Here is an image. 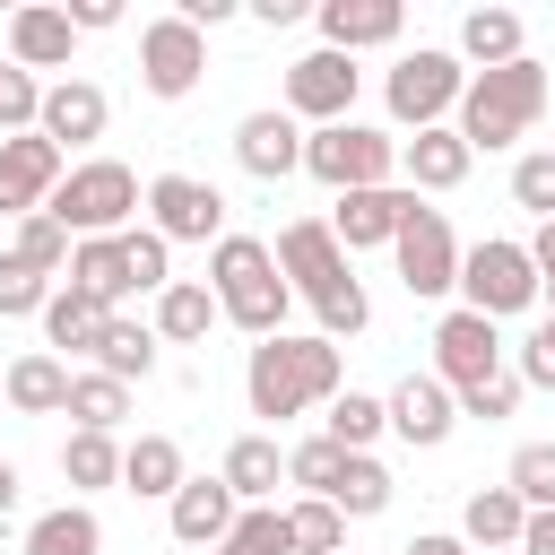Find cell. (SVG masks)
I'll return each mask as SVG.
<instances>
[{"label": "cell", "mask_w": 555, "mask_h": 555, "mask_svg": "<svg viewBox=\"0 0 555 555\" xmlns=\"http://www.w3.org/2000/svg\"><path fill=\"white\" fill-rule=\"evenodd\" d=\"M17 494H26V477H17V460H0V520L17 512Z\"/></svg>", "instance_id": "54"}, {"label": "cell", "mask_w": 555, "mask_h": 555, "mask_svg": "<svg viewBox=\"0 0 555 555\" xmlns=\"http://www.w3.org/2000/svg\"><path fill=\"white\" fill-rule=\"evenodd\" d=\"M61 182H69V156H61L43 130L0 139V217H35V208H52Z\"/></svg>", "instance_id": "14"}, {"label": "cell", "mask_w": 555, "mask_h": 555, "mask_svg": "<svg viewBox=\"0 0 555 555\" xmlns=\"http://www.w3.org/2000/svg\"><path fill=\"white\" fill-rule=\"evenodd\" d=\"M512 208H529L538 225H555V147H529L512 165Z\"/></svg>", "instance_id": "43"}, {"label": "cell", "mask_w": 555, "mask_h": 555, "mask_svg": "<svg viewBox=\"0 0 555 555\" xmlns=\"http://www.w3.org/2000/svg\"><path fill=\"white\" fill-rule=\"evenodd\" d=\"M312 17H321V43L347 52V61H356V52H382V43L408 35V9H399V0H321Z\"/></svg>", "instance_id": "19"}, {"label": "cell", "mask_w": 555, "mask_h": 555, "mask_svg": "<svg viewBox=\"0 0 555 555\" xmlns=\"http://www.w3.org/2000/svg\"><path fill=\"white\" fill-rule=\"evenodd\" d=\"M503 486H512L529 512H555V442H520L512 468H503Z\"/></svg>", "instance_id": "42"}, {"label": "cell", "mask_w": 555, "mask_h": 555, "mask_svg": "<svg viewBox=\"0 0 555 555\" xmlns=\"http://www.w3.org/2000/svg\"><path fill=\"white\" fill-rule=\"evenodd\" d=\"M104 121H113V95H104L95 78H52V87H43V121H35V130H43L61 156H69V147H95Z\"/></svg>", "instance_id": "18"}, {"label": "cell", "mask_w": 555, "mask_h": 555, "mask_svg": "<svg viewBox=\"0 0 555 555\" xmlns=\"http://www.w3.org/2000/svg\"><path fill=\"white\" fill-rule=\"evenodd\" d=\"M269 251H278L286 286L312 304V321H321V338H330V347H338V338H356V330L373 321V295H364V278L347 269V243L330 234V217H295Z\"/></svg>", "instance_id": "1"}, {"label": "cell", "mask_w": 555, "mask_h": 555, "mask_svg": "<svg viewBox=\"0 0 555 555\" xmlns=\"http://www.w3.org/2000/svg\"><path fill=\"white\" fill-rule=\"evenodd\" d=\"M165 520H173V538H182V546H199V555H208V546H225V538H234L243 503H234V486H225V477H191V486L165 503Z\"/></svg>", "instance_id": "22"}, {"label": "cell", "mask_w": 555, "mask_h": 555, "mask_svg": "<svg viewBox=\"0 0 555 555\" xmlns=\"http://www.w3.org/2000/svg\"><path fill=\"white\" fill-rule=\"evenodd\" d=\"M208 295H217V312L260 347V338H278L286 330V304H295V286H286V269H278V251L260 243V234H225L217 251H208Z\"/></svg>", "instance_id": "4"}, {"label": "cell", "mask_w": 555, "mask_h": 555, "mask_svg": "<svg viewBox=\"0 0 555 555\" xmlns=\"http://www.w3.org/2000/svg\"><path fill=\"white\" fill-rule=\"evenodd\" d=\"M520 555H555V512H529V529H520Z\"/></svg>", "instance_id": "50"}, {"label": "cell", "mask_w": 555, "mask_h": 555, "mask_svg": "<svg viewBox=\"0 0 555 555\" xmlns=\"http://www.w3.org/2000/svg\"><path fill=\"white\" fill-rule=\"evenodd\" d=\"M234 165L251 173V182H286V173H304V121L278 104V113H243L234 121Z\"/></svg>", "instance_id": "16"}, {"label": "cell", "mask_w": 555, "mask_h": 555, "mask_svg": "<svg viewBox=\"0 0 555 555\" xmlns=\"http://www.w3.org/2000/svg\"><path fill=\"white\" fill-rule=\"evenodd\" d=\"M347 390V356L312 330V338H295V330H278V338H260L251 356H243V399H251V416H269V425H286V416H304V408H330Z\"/></svg>", "instance_id": "2"}, {"label": "cell", "mask_w": 555, "mask_h": 555, "mask_svg": "<svg viewBox=\"0 0 555 555\" xmlns=\"http://www.w3.org/2000/svg\"><path fill=\"white\" fill-rule=\"evenodd\" d=\"M0 408H9V399H0Z\"/></svg>", "instance_id": "57"}, {"label": "cell", "mask_w": 555, "mask_h": 555, "mask_svg": "<svg viewBox=\"0 0 555 555\" xmlns=\"http://www.w3.org/2000/svg\"><path fill=\"white\" fill-rule=\"evenodd\" d=\"M147 225L165 234V243H225V199H217V182H199V173H156L147 182Z\"/></svg>", "instance_id": "13"}, {"label": "cell", "mask_w": 555, "mask_h": 555, "mask_svg": "<svg viewBox=\"0 0 555 555\" xmlns=\"http://www.w3.org/2000/svg\"><path fill=\"white\" fill-rule=\"evenodd\" d=\"M460 304L486 312V321L529 312V304H538V260H529V243H512V234L468 243V260H460Z\"/></svg>", "instance_id": "8"}, {"label": "cell", "mask_w": 555, "mask_h": 555, "mask_svg": "<svg viewBox=\"0 0 555 555\" xmlns=\"http://www.w3.org/2000/svg\"><path fill=\"white\" fill-rule=\"evenodd\" d=\"M156 347H165L156 321H121V312H113L104 338H95V373H113V382H147V373H156Z\"/></svg>", "instance_id": "31"}, {"label": "cell", "mask_w": 555, "mask_h": 555, "mask_svg": "<svg viewBox=\"0 0 555 555\" xmlns=\"http://www.w3.org/2000/svg\"><path fill=\"white\" fill-rule=\"evenodd\" d=\"M468 165H477V147L442 121V130H416V139H399V182L425 199V191H460L468 182Z\"/></svg>", "instance_id": "21"}, {"label": "cell", "mask_w": 555, "mask_h": 555, "mask_svg": "<svg viewBox=\"0 0 555 555\" xmlns=\"http://www.w3.org/2000/svg\"><path fill=\"white\" fill-rule=\"evenodd\" d=\"M52 286H61V278H43V269H26L17 251H0V321H43Z\"/></svg>", "instance_id": "40"}, {"label": "cell", "mask_w": 555, "mask_h": 555, "mask_svg": "<svg viewBox=\"0 0 555 555\" xmlns=\"http://www.w3.org/2000/svg\"><path fill=\"white\" fill-rule=\"evenodd\" d=\"M139 208H147V182H139L121 156H78L43 217H52L69 243H95V234H130V225H139Z\"/></svg>", "instance_id": "5"}, {"label": "cell", "mask_w": 555, "mask_h": 555, "mask_svg": "<svg viewBox=\"0 0 555 555\" xmlns=\"http://www.w3.org/2000/svg\"><path fill=\"white\" fill-rule=\"evenodd\" d=\"M399 555H468V538H451V529H425V538H408Z\"/></svg>", "instance_id": "51"}, {"label": "cell", "mask_w": 555, "mask_h": 555, "mask_svg": "<svg viewBox=\"0 0 555 555\" xmlns=\"http://www.w3.org/2000/svg\"><path fill=\"white\" fill-rule=\"evenodd\" d=\"M35 121H43V78L17 69V61H0V139H17Z\"/></svg>", "instance_id": "44"}, {"label": "cell", "mask_w": 555, "mask_h": 555, "mask_svg": "<svg viewBox=\"0 0 555 555\" xmlns=\"http://www.w3.org/2000/svg\"><path fill=\"white\" fill-rule=\"evenodd\" d=\"M390 494H399V486H390V468H382L373 451H347V468H338V486H330L321 503H338L347 520H373V512H390Z\"/></svg>", "instance_id": "35"}, {"label": "cell", "mask_w": 555, "mask_h": 555, "mask_svg": "<svg viewBox=\"0 0 555 555\" xmlns=\"http://www.w3.org/2000/svg\"><path fill=\"white\" fill-rule=\"evenodd\" d=\"M121 260H130V286H139V295H165V286H173V243H165L156 225H130V234H121Z\"/></svg>", "instance_id": "41"}, {"label": "cell", "mask_w": 555, "mask_h": 555, "mask_svg": "<svg viewBox=\"0 0 555 555\" xmlns=\"http://www.w3.org/2000/svg\"><path fill=\"white\" fill-rule=\"evenodd\" d=\"M494 373H503V321L451 304V312L434 321V382H451V399H460V390H477V382H494Z\"/></svg>", "instance_id": "11"}, {"label": "cell", "mask_w": 555, "mask_h": 555, "mask_svg": "<svg viewBox=\"0 0 555 555\" xmlns=\"http://www.w3.org/2000/svg\"><path fill=\"white\" fill-rule=\"evenodd\" d=\"M286 529H295V555H338V546H347V512L321 503V494L286 503Z\"/></svg>", "instance_id": "38"}, {"label": "cell", "mask_w": 555, "mask_h": 555, "mask_svg": "<svg viewBox=\"0 0 555 555\" xmlns=\"http://www.w3.org/2000/svg\"><path fill=\"white\" fill-rule=\"evenodd\" d=\"M529 43H520V9H468L460 17V61H468V78L477 69H503V61H520Z\"/></svg>", "instance_id": "28"}, {"label": "cell", "mask_w": 555, "mask_h": 555, "mask_svg": "<svg viewBox=\"0 0 555 555\" xmlns=\"http://www.w3.org/2000/svg\"><path fill=\"white\" fill-rule=\"evenodd\" d=\"M546 95H555V78H546V61H503V69H477L468 78V95H460V113H451V130L477 147V156H494V147H520L538 121H546Z\"/></svg>", "instance_id": "3"}, {"label": "cell", "mask_w": 555, "mask_h": 555, "mask_svg": "<svg viewBox=\"0 0 555 555\" xmlns=\"http://www.w3.org/2000/svg\"><path fill=\"white\" fill-rule=\"evenodd\" d=\"M61 477H69V503L121 486V442H113V434H69V442H61Z\"/></svg>", "instance_id": "34"}, {"label": "cell", "mask_w": 555, "mask_h": 555, "mask_svg": "<svg viewBox=\"0 0 555 555\" xmlns=\"http://www.w3.org/2000/svg\"><path fill=\"white\" fill-rule=\"evenodd\" d=\"M9 251H17L26 269H43V278H69V251H78V243H69V234H61V225H52L43 208H35V217H17Z\"/></svg>", "instance_id": "37"}, {"label": "cell", "mask_w": 555, "mask_h": 555, "mask_svg": "<svg viewBox=\"0 0 555 555\" xmlns=\"http://www.w3.org/2000/svg\"><path fill=\"white\" fill-rule=\"evenodd\" d=\"M69 52H78V26H69L61 0L9 9V61H17V69H69Z\"/></svg>", "instance_id": "20"}, {"label": "cell", "mask_w": 555, "mask_h": 555, "mask_svg": "<svg viewBox=\"0 0 555 555\" xmlns=\"http://www.w3.org/2000/svg\"><path fill=\"white\" fill-rule=\"evenodd\" d=\"M512 408H520V373H494V382L460 390V416H477V425H503Z\"/></svg>", "instance_id": "46"}, {"label": "cell", "mask_w": 555, "mask_h": 555, "mask_svg": "<svg viewBox=\"0 0 555 555\" xmlns=\"http://www.w3.org/2000/svg\"><path fill=\"white\" fill-rule=\"evenodd\" d=\"M217 321H225V312H217L208 278H173V286L156 295V338H165V347H199Z\"/></svg>", "instance_id": "26"}, {"label": "cell", "mask_w": 555, "mask_h": 555, "mask_svg": "<svg viewBox=\"0 0 555 555\" xmlns=\"http://www.w3.org/2000/svg\"><path fill=\"white\" fill-rule=\"evenodd\" d=\"M217 477L234 486V503H278V486H286V451H278V434H234Z\"/></svg>", "instance_id": "25"}, {"label": "cell", "mask_w": 555, "mask_h": 555, "mask_svg": "<svg viewBox=\"0 0 555 555\" xmlns=\"http://www.w3.org/2000/svg\"><path fill=\"white\" fill-rule=\"evenodd\" d=\"M208 555H225V546H208Z\"/></svg>", "instance_id": "55"}, {"label": "cell", "mask_w": 555, "mask_h": 555, "mask_svg": "<svg viewBox=\"0 0 555 555\" xmlns=\"http://www.w3.org/2000/svg\"><path fill=\"white\" fill-rule=\"evenodd\" d=\"M356 87H364V69H356L347 52H330V43H312V52L286 69V113H295V121H312V130L356 121Z\"/></svg>", "instance_id": "12"}, {"label": "cell", "mask_w": 555, "mask_h": 555, "mask_svg": "<svg viewBox=\"0 0 555 555\" xmlns=\"http://www.w3.org/2000/svg\"><path fill=\"white\" fill-rule=\"evenodd\" d=\"M520 529H529V503L512 486H477L468 512H460V538L468 546H520Z\"/></svg>", "instance_id": "33"}, {"label": "cell", "mask_w": 555, "mask_h": 555, "mask_svg": "<svg viewBox=\"0 0 555 555\" xmlns=\"http://www.w3.org/2000/svg\"><path fill=\"white\" fill-rule=\"evenodd\" d=\"M199 78H208V35H199L191 17H173V9L147 17V26H139V87H147L156 104H182Z\"/></svg>", "instance_id": "9"}, {"label": "cell", "mask_w": 555, "mask_h": 555, "mask_svg": "<svg viewBox=\"0 0 555 555\" xmlns=\"http://www.w3.org/2000/svg\"><path fill=\"white\" fill-rule=\"evenodd\" d=\"M390 434L408 442V451H434V442H451V425H460V399H451V382H434V373H408V382H390Z\"/></svg>", "instance_id": "17"}, {"label": "cell", "mask_w": 555, "mask_h": 555, "mask_svg": "<svg viewBox=\"0 0 555 555\" xmlns=\"http://www.w3.org/2000/svg\"><path fill=\"white\" fill-rule=\"evenodd\" d=\"M0 399H9L17 416H69V364H61L52 347H26V356L0 373Z\"/></svg>", "instance_id": "23"}, {"label": "cell", "mask_w": 555, "mask_h": 555, "mask_svg": "<svg viewBox=\"0 0 555 555\" xmlns=\"http://www.w3.org/2000/svg\"><path fill=\"white\" fill-rule=\"evenodd\" d=\"M520 390H555V312L520 338Z\"/></svg>", "instance_id": "47"}, {"label": "cell", "mask_w": 555, "mask_h": 555, "mask_svg": "<svg viewBox=\"0 0 555 555\" xmlns=\"http://www.w3.org/2000/svg\"><path fill=\"white\" fill-rule=\"evenodd\" d=\"M104 321H113V304H95V295H78V286H52V304H43V347H69V356H95V338H104Z\"/></svg>", "instance_id": "30"}, {"label": "cell", "mask_w": 555, "mask_h": 555, "mask_svg": "<svg viewBox=\"0 0 555 555\" xmlns=\"http://www.w3.org/2000/svg\"><path fill=\"white\" fill-rule=\"evenodd\" d=\"M121 425H130V382L69 373V434H121Z\"/></svg>", "instance_id": "32"}, {"label": "cell", "mask_w": 555, "mask_h": 555, "mask_svg": "<svg viewBox=\"0 0 555 555\" xmlns=\"http://www.w3.org/2000/svg\"><path fill=\"white\" fill-rule=\"evenodd\" d=\"M26 555H104V520L95 503H52L26 520Z\"/></svg>", "instance_id": "27"}, {"label": "cell", "mask_w": 555, "mask_h": 555, "mask_svg": "<svg viewBox=\"0 0 555 555\" xmlns=\"http://www.w3.org/2000/svg\"><path fill=\"white\" fill-rule=\"evenodd\" d=\"M338 468H347V451H338L330 434H312V442H295V451H286V486H304V494H330V486H338Z\"/></svg>", "instance_id": "45"}, {"label": "cell", "mask_w": 555, "mask_h": 555, "mask_svg": "<svg viewBox=\"0 0 555 555\" xmlns=\"http://www.w3.org/2000/svg\"><path fill=\"white\" fill-rule=\"evenodd\" d=\"M338 555H356V546H338Z\"/></svg>", "instance_id": "56"}, {"label": "cell", "mask_w": 555, "mask_h": 555, "mask_svg": "<svg viewBox=\"0 0 555 555\" xmlns=\"http://www.w3.org/2000/svg\"><path fill=\"white\" fill-rule=\"evenodd\" d=\"M321 434H330L338 451H373V442L390 434V408H382L373 390H338V399H330V425H321Z\"/></svg>", "instance_id": "36"}, {"label": "cell", "mask_w": 555, "mask_h": 555, "mask_svg": "<svg viewBox=\"0 0 555 555\" xmlns=\"http://www.w3.org/2000/svg\"><path fill=\"white\" fill-rule=\"evenodd\" d=\"M425 199L408 191V182H382V191H338V208H330V234L347 243V260L356 251H373V243H399V225L416 217Z\"/></svg>", "instance_id": "15"}, {"label": "cell", "mask_w": 555, "mask_h": 555, "mask_svg": "<svg viewBox=\"0 0 555 555\" xmlns=\"http://www.w3.org/2000/svg\"><path fill=\"white\" fill-rule=\"evenodd\" d=\"M390 260H399V286H408L416 304H434V295H451V286H460V260H468V243L451 234V217H442V208H416V217L399 225Z\"/></svg>", "instance_id": "10"}, {"label": "cell", "mask_w": 555, "mask_h": 555, "mask_svg": "<svg viewBox=\"0 0 555 555\" xmlns=\"http://www.w3.org/2000/svg\"><path fill=\"white\" fill-rule=\"evenodd\" d=\"M460 95H468V61H460V52H442V43L399 52V61H390V78H382V104H390V121H399V130H442V121L460 113Z\"/></svg>", "instance_id": "6"}, {"label": "cell", "mask_w": 555, "mask_h": 555, "mask_svg": "<svg viewBox=\"0 0 555 555\" xmlns=\"http://www.w3.org/2000/svg\"><path fill=\"white\" fill-rule=\"evenodd\" d=\"M529 260H538V295H546V286H555V225L529 234Z\"/></svg>", "instance_id": "52"}, {"label": "cell", "mask_w": 555, "mask_h": 555, "mask_svg": "<svg viewBox=\"0 0 555 555\" xmlns=\"http://www.w3.org/2000/svg\"><path fill=\"white\" fill-rule=\"evenodd\" d=\"M173 17H191V26H199V35H208V26H225V17H234V0H182V9H173Z\"/></svg>", "instance_id": "49"}, {"label": "cell", "mask_w": 555, "mask_h": 555, "mask_svg": "<svg viewBox=\"0 0 555 555\" xmlns=\"http://www.w3.org/2000/svg\"><path fill=\"white\" fill-rule=\"evenodd\" d=\"M251 17H260V26H295V17H304V0H251Z\"/></svg>", "instance_id": "53"}, {"label": "cell", "mask_w": 555, "mask_h": 555, "mask_svg": "<svg viewBox=\"0 0 555 555\" xmlns=\"http://www.w3.org/2000/svg\"><path fill=\"white\" fill-rule=\"evenodd\" d=\"M121 486H130V494H147V503H173V494L191 486L182 442H173V434H139V442H121Z\"/></svg>", "instance_id": "24"}, {"label": "cell", "mask_w": 555, "mask_h": 555, "mask_svg": "<svg viewBox=\"0 0 555 555\" xmlns=\"http://www.w3.org/2000/svg\"><path fill=\"white\" fill-rule=\"evenodd\" d=\"M61 286H78V295H95V304H113V312H121V295H139V286H130V260H121V234H95V243H78Z\"/></svg>", "instance_id": "29"}, {"label": "cell", "mask_w": 555, "mask_h": 555, "mask_svg": "<svg viewBox=\"0 0 555 555\" xmlns=\"http://www.w3.org/2000/svg\"><path fill=\"white\" fill-rule=\"evenodd\" d=\"M304 173L330 182V191H382V182H399V139L373 130V121L304 130Z\"/></svg>", "instance_id": "7"}, {"label": "cell", "mask_w": 555, "mask_h": 555, "mask_svg": "<svg viewBox=\"0 0 555 555\" xmlns=\"http://www.w3.org/2000/svg\"><path fill=\"white\" fill-rule=\"evenodd\" d=\"M225 555H295V529H286V503H243Z\"/></svg>", "instance_id": "39"}, {"label": "cell", "mask_w": 555, "mask_h": 555, "mask_svg": "<svg viewBox=\"0 0 555 555\" xmlns=\"http://www.w3.org/2000/svg\"><path fill=\"white\" fill-rule=\"evenodd\" d=\"M69 9V26L78 35H104V26H121V0H61Z\"/></svg>", "instance_id": "48"}]
</instances>
